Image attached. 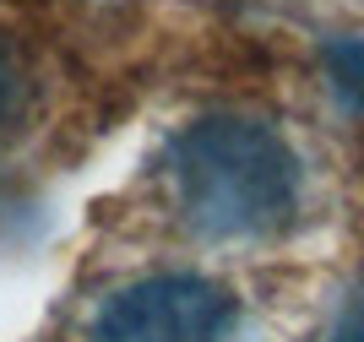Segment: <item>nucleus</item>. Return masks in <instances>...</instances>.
Returning a JSON list of instances; mask_svg holds the SVG:
<instances>
[{"mask_svg": "<svg viewBox=\"0 0 364 342\" xmlns=\"http://www.w3.org/2000/svg\"><path fill=\"white\" fill-rule=\"evenodd\" d=\"M326 76H332L337 98L364 114V38H332L326 44Z\"/></svg>", "mask_w": 364, "mask_h": 342, "instance_id": "nucleus-3", "label": "nucleus"}, {"mask_svg": "<svg viewBox=\"0 0 364 342\" xmlns=\"http://www.w3.org/2000/svg\"><path fill=\"white\" fill-rule=\"evenodd\" d=\"M234 321L240 310L218 283L164 272L109 299L92 321V342H234Z\"/></svg>", "mask_w": 364, "mask_h": 342, "instance_id": "nucleus-2", "label": "nucleus"}, {"mask_svg": "<svg viewBox=\"0 0 364 342\" xmlns=\"http://www.w3.org/2000/svg\"><path fill=\"white\" fill-rule=\"evenodd\" d=\"M6 104H11V65L0 55V114H6Z\"/></svg>", "mask_w": 364, "mask_h": 342, "instance_id": "nucleus-5", "label": "nucleus"}, {"mask_svg": "<svg viewBox=\"0 0 364 342\" xmlns=\"http://www.w3.org/2000/svg\"><path fill=\"white\" fill-rule=\"evenodd\" d=\"M332 342H364V288L359 299H353L348 310H343V321H337V337Z\"/></svg>", "mask_w": 364, "mask_h": 342, "instance_id": "nucleus-4", "label": "nucleus"}, {"mask_svg": "<svg viewBox=\"0 0 364 342\" xmlns=\"http://www.w3.org/2000/svg\"><path fill=\"white\" fill-rule=\"evenodd\" d=\"M168 179L185 223L207 239H267L299 212V158L261 119H196L168 152Z\"/></svg>", "mask_w": 364, "mask_h": 342, "instance_id": "nucleus-1", "label": "nucleus"}]
</instances>
